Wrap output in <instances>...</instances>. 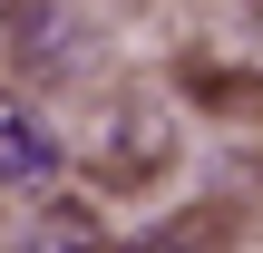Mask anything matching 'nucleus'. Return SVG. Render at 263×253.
Masks as SVG:
<instances>
[{
    "label": "nucleus",
    "instance_id": "obj_1",
    "mask_svg": "<svg viewBox=\"0 0 263 253\" xmlns=\"http://www.w3.org/2000/svg\"><path fill=\"white\" fill-rule=\"evenodd\" d=\"M176 166V127L146 107V98H127V107H107V127L88 137V176L107 185V195H127V185H156Z\"/></svg>",
    "mask_w": 263,
    "mask_h": 253
},
{
    "label": "nucleus",
    "instance_id": "obj_2",
    "mask_svg": "<svg viewBox=\"0 0 263 253\" xmlns=\"http://www.w3.org/2000/svg\"><path fill=\"white\" fill-rule=\"evenodd\" d=\"M59 176H68V146H59L49 107L20 98V88H0V195L39 205V195H59Z\"/></svg>",
    "mask_w": 263,
    "mask_h": 253
},
{
    "label": "nucleus",
    "instance_id": "obj_3",
    "mask_svg": "<svg viewBox=\"0 0 263 253\" xmlns=\"http://www.w3.org/2000/svg\"><path fill=\"white\" fill-rule=\"evenodd\" d=\"M0 20H10V39H29V49H68V0H10Z\"/></svg>",
    "mask_w": 263,
    "mask_h": 253
},
{
    "label": "nucleus",
    "instance_id": "obj_4",
    "mask_svg": "<svg viewBox=\"0 0 263 253\" xmlns=\"http://www.w3.org/2000/svg\"><path fill=\"white\" fill-rule=\"evenodd\" d=\"M39 253H98V224L88 215H49L39 224Z\"/></svg>",
    "mask_w": 263,
    "mask_h": 253
},
{
    "label": "nucleus",
    "instance_id": "obj_5",
    "mask_svg": "<svg viewBox=\"0 0 263 253\" xmlns=\"http://www.w3.org/2000/svg\"><path fill=\"white\" fill-rule=\"evenodd\" d=\"M254 29H263V0H254Z\"/></svg>",
    "mask_w": 263,
    "mask_h": 253
},
{
    "label": "nucleus",
    "instance_id": "obj_6",
    "mask_svg": "<svg viewBox=\"0 0 263 253\" xmlns=\"http://www.w3.org/2000/svg\"><path fill=\"white\" fill-rule=\"evenodd\" d=\"M156 253H166V244H156Z\"/></svg>",
    "mask_w": 263,
    "mask_h": 253
}]
</instances>
